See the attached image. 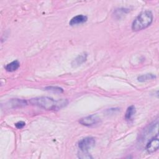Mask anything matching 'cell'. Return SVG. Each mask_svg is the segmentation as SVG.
<instances>
[{"instance_id":"6","label":"cell","mask_w":159,"mask_h":159,"mask_svg":"<svg viewBox=\"0 0 159 159\" xmlns=\"http://www.w3.org/2000/svg\"><path fill=\"white\" fill-rule=\"evenodd\" d=\"M87 20H88V17L86 16H84L83 14H79L71 18L69 22V24L71 26L81 24L86 22Z\"/></svg>"},{"instance_id":"4","label":"cell","mask_w":159,"mask_h":159,"mask_svg":"<svg viewBox=\"0 0 159 159\" xmlns=\"http://www.w3.org/2000/svg\"><path fill=\"white\" fill-rule=\"evenodd\" d=\"M99 121V118L95 115H90L81 118L79 120L80 124L84 126H91L97 124Z\"/></svg>"},{"instance_id":"7","label":"cell","mask_w":159,"mask_h":159,"mask_svg":"<svg viewBox=\"0 0 159 159\" xmlns=\"http://www.w3.org/2000/svg\"><path fill=\"white\" fill-rule=\"evenodd\" d=\"M27 101L21 99H12L9 101L8 105L11 108H19L26 106Z\"/></svg>"},{"instance_id":"5","label":"cell","mask_w":159,"mask_h":159,"mask_svg":"<svg viewBox=\"0 0 159 159\" xmlns=\"http://www.w3.org/2000/svg\"><path fill=\"white\" fill-rule=\"evenodd\" d=\"M158 147H159V140L158 137L157 136L156 137H154L150 140V141L148 142V143L146 145L145 149L148 153H152L157 151L158 149Z\"/></svg>"},{"instance_id":"9","label":"cell","mask_w":159,"mask_h":159,"mask_svg":"<svg viewBox=\"0 0 159 159\" xmlns=\"http://www.w3.org/2000/svg\"><path fill=\"white\" fill-rule=\"evenodd\" d=\"M20 66V63L18 60H14L12 62L7 64L5 66V69L7 71L9 72H13L17 70Z\"/></svg>"},{"instance_id":"10","label":"cell","mask_w":159,"mask_h":159,"mask_svg":"<svg viewBox=\"0 0 159 159\" xmlns=\"http://www.w3.org/2000/svg\"><path fill=\"white\" fill-rule=\"evenodd\" d=\"M136 112V109H135V107L134 106H130L129 107H127L125 114V119L126 120L129 121L130 120L133 116H134V114Z\"/></svg>"},{"instance_id":"13","label":"cell","mask_w":159,"mask_h":159,"mask_svg":"<svg viewBox=\"0 0 159 159\" xmlns=\"http://www.w3.org/2000/svg\"><path fill=\"white\" fill-rule=\"evenodd\" d=\"M78 157L80 158H85V159H89L93 158V157L89 154V153H84L83 152H80V153L78 154Z\"/></svg>"},{"instance_id":"12","label":"cell","mask_w":159,"mask_h":159,"mask_svg":"<svg viewBox=\"0 0 159 159\" xmlns=\"http://www.w3.org/2000/svg\"><path fill=\"white\" fill-rule=\"evenodd\" d=\"M45 89L55 93H61L63 92V89L58 86H47L45 88Z\"/></svg>"},{"instance_id":"3","label":"cell","mask_w":159,"mask_h":159,"mask_svg":"<svg viewBox=\"0 0 159 159\" xmlns=\"http://www.w3.org/2000/svg\"><path fill=\"white\" fill-rule=\"evenodd\" d=\"M95 145V140L92 137H86L78 142V146L81 152L84 153H88V150L93 148Z\"/></svg>"},{"instance_id":"14","label":"cell","mask_w":159,"mask_h":159,"mask_svg":"<svg viewBox=\"0 0 159 159\" xmlns=\"http://www.w3.org/2000/svg\"><path fill=\"white\" fill-rule=\"evenodd\" d=\"M25 125V123L24 121H19L15 124V126L17 129H22Z\"/></svg>"},{"instance_id":"1","label":"cell","mask_w":159,"mask_h":159,"mask_svg":"<svg viewBox=\"0 0 159 159\" xmlns=\"http://www.w3.org/2000/svg\"><path fill=\"white\" fill-rule=\"evenodd\" d=\"M31 104L46 110H58L68 104V100L61 99L55 100L47 96H39L29 100Z\"/></svg>"},{"instance_id":"8","label":"cell","mask_w":159,"mask_h":159,"mask_svg":"<svg viewBox=\"0 0 159 159\" xmlns=\"http://www.w3.org/2000/svg\"><path fill=\"white\" fill-rule=\"evenodd\" d=\"M87 58V54L86 53H83L80 55H79L71 63L73 67H76L80 65H81L82 63H83Z\"/></svg>"},{"instance_id":"11","label":"cell","mask_w":159,"mask_h":159,"mask_svg":"<svg viewBox=\"0 0 159 159\" xmlns=\"http://www.w3.org/2000/svg\"><path fill=\"white\" fill-rule=\"evenodd\" d=\"M155 78H156V76L155 75L152 74V73H147V74L142 75L138 76L137 80L140 82H144V81H147L148 80H153Z\"/></svg>"},{"instance_id":"2","label":"cell","mask_w":159,"mask_h":159,"mask_svg":"<svg viewBox=\"0 0 159 159\" xmlns=\"http://www.w3.org/2000/svg\"><path fill=\"white\" fill-rule=\"evenodd\" d=\"M153 19V14L150 11L142 12L133 21L132 29L137 32L147 28L152 23Z\"/></svg>"}]
</instances>
